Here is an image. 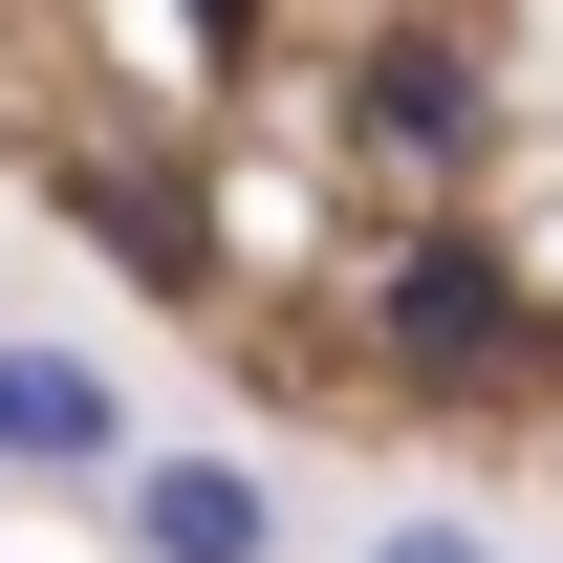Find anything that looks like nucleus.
Listing matches in <instances>:
<instances>
[{"label":"nucleus","instance_id":"nucleus-1","mask_svg":"<svg viewBox=\"0 0 563 563\" xmlns=\"http://www.w3.org/2000/svg\"><path fill=\"white\" fill-rule=\"evenodd\" d=\"M131 455H152L131 368L87 347V325H0V477H22V498H109Z\"/></svg>","mask_w":563,"mask_h":563},{"label":"nucleus","instance_id":"nucleus-2","mask_svg":"<svg viewBox=\"0 0 563 563\" xmlns=\"http://www.w3.org/2000/svg\"><path fill=\"white\" fill-rule=\"evenodd\" d=\"M368 347L433 368V390L520 368V282H498V239H390V261H368Z\"/></svg>","mask_w":563,"mask_h":563},{"label":"nucleus","instance_id":"nucleus-3","mask_svg":"<svg viewBox=\"0 0 563 563\" xmlns=\"http://www.w3.org/2000/svg\"><path fill=\"white\" fill-rule=\"evenodd\" d=\"M109 520H131V563H282V477L217 455V433H152L109 477Z\"/></svg>","mask_w":563,"mask_h":563},{"label":"nucleus","instance_id":"nucleus-4","mask_svg":"<svg viewBox=\"0 0 563 563\" xmlns=\"http://www.w3.org/2000/svg\"><path fill=\"white\" fill-rule=\"evenodd\" d=\"M66 217L152 282V303H196V282H217V217H196V174H174V152H66Z\"/></svg>","mask_w":563,"mask_h":563},{"label":"nucleus","instance_id":"nucleus-5","mask_svg":"<svg viewBox=\"0 0 563 563\" xmlns=\"http://www.w3.org/2000/svg\"><path fill=\"white\" fill-rule=\"evenodd\" d=\"M347 131L390 152V174H455V152H477L498 109H477V66H455L433 22H390V44H347Z\"/></svg>","mask_w":563,"mask_h":563},{"label":"nucleus","instance_id":"nucleus-6","mask_svg":"<svg viewBox=\"0 0 563 563\" xmlns=\"http://www.w3.org/2000/svg\"><path fill=\"white\" fill-rule=\"evenodd\" d=\"M347 563H520V542H477V520H455V498H412V520H368Z\"/></svg>","mask_w":563,"mask_h":563},{"label":"nucleus","instance_id":"nucleus-7","mask_svg":"<svg viewBox=\"0 0 563 563\" xmlns=\"http://www.w3.org/2000/svg\"><path fill=\"white\" fill-rule=\"evenodd\" d=\"M174 22H196V66H239V44H261V0H174Z\"/></svg>","mask_w":563,"mask_h":563}]
</instances>
